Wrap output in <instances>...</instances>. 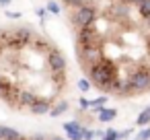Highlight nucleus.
<instances>
[{"label":"nucleus","instance_id":"obj_1","mask_svg":"<svg viewBox=\"0 0 150 140\" xmlns=\"http://www.w3.org/2000/svg\"><path fill=\"white\" fill-rule=\"evenodd\" d=\"M66 15L78 62L97 89L115 97L150 91V0H111Z\"/></svg>","mask_w":150,"mask_h":140},{"label":"nucleus","instance_id":"obj_2","mask_svg":"<svg viewBox=\"0 0 150 140\" xmlns=\"http://www.w3.org/2000/svg\"><path fill=\"white\" fill-rule=\"evenodd\" d=\"M66 89V60L47 37L31 29H0V101L41 115Z\"/></svg>","mask_w":150,"mask_h":140},{"label":"nucleus","instance_id":"obj_3","mask_svg":"<svg viewBox=\"0 0 150 140\" xmlns=\"http://www.w3.org/2000/svg\"><path fill=\"white\" fill-rule=\"evenodd\" d=\"M58 2L66 9H99L109 4L111 0H58Z\"/></svg>","mask_w":150,"mask_h":140},{"label":"nucleus","instance_id":"obj_4","mask_svg":"<svg viewBox=\"0 0 150 140\" xmlns=\"http://www.w3.org/2000/svg\"><path fill=\"white\" fill-rule=\"evenodd\" d=\"M66 132H68V136H70L72 140H80V138H82V128H80L76 122L66 124Z\"/></svg>","mask_w":150,"mask_h":140},{"label":"nucleus","instance_id":"obj_5","mask_svg":"<svg viewBox=\"0 0 150 140\" xmlns=\"http://www.w3.org/2000/svg\"><path fill=\"white\" fill-rule=\"evenodd\" d=\"M115 117V109H101L99 111V119L101 122H111Z\"/></svg>","mask_w":150,"mask_h":140},{"label":"nucleus","instance_id":"obj_6","mask_svg":"<svg viewBox=\"0 0 150 140\" xmlns=\"http://www.w3.org/2000/svg\"><path fill=\"white\" fill-rule=\"evenodd\" d=\"M47 11H52V13H58V11H60V6H58L56 2H50V4H47Z\"/></svg>","mask_w":150,"mask_h":140},{"label":"nucleus","instance_id":"obj_7","mask_svg":"<svg viewBox=\"0 0 150 140\" xmlns=\"http://www.w3.org/2000/svg\"><path fill=\"white\" fill-rule=\"evenodd\" d=\"M82 138H86V140H93V132H91V130H82Z\"/></svg>","mask_w":150,"mask_h":140},{"label":"nucleus","instance_id":"obj_8","mask_svg":"<svg viewBox=\"0 0 150 140\" xmlns=\"http://www.w3.org/2000/svg\"><path fill=\"white\" fill-rule=\"evenodd\" d=\"M8 2H11V0H0V4H4V6H6Z\"/></svg>","mask_w":150,"mask_h":140}]
</instances>
